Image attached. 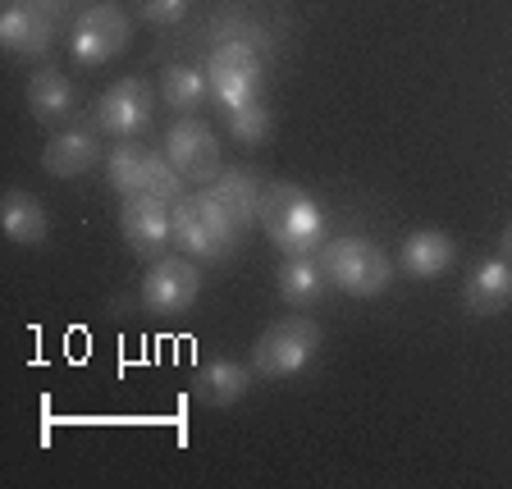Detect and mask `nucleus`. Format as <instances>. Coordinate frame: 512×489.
<instances>
[{"mask_svg": "<svg viewBox=\"0 0 512 489\" xmlns=\"http://www.w3.org/2000/svg\"><path fill=\"white\" fill-rule=\"evenodd\" d=\"M261 229L284 256H311L325 247V215L298 183L261 188Z\"/></svg>", "mask_w": 512, "mask_h": 489, "instance_id": "obj_1", "label": "nucleus"}, {"mask_svg": "<svg viewBox=\"0 0 512 489\" xmlns=\"http://www.w3.org/2000/svg\"><path fill=\"white\" fill-rule=\"evenodd\" d=\"M170 234H174V247L188 256H202V261H229L243 238L229 211L215 202L211 192H183L179 202L170 206Z\"/></svg>", "mask_w": 512, "mask_h": 489, "instance_id": "obj_2", "label": "nucleus"}, {"mask_svg": "<svg viewBox=\"0 0 512 489\" xmlns=\"http://www.w3.org/2000/svg\"><path fill=\"white\" fill-rule=\"evenodd\" d=\"M320 266L334 288H343L348 298H380L394 284V261L366 238H334L320 247Z\"/></svg>", "mask_w": 512, "mask_h": 489, "instance_id": "obj_3", "label": "nucleus"}, {"mask_svg": "<svg viewBox=\"0 0 512 489\" xmlns=\"http://www.w3.org/2000/svg\"><path fill=\"white\" fill-rule=\"evenodd\" d=\"M320 352V325L302 316L275 320L252 348V371L266 375V380H284V375H298L311 366V357Z\"/></svg>", "mask_w": 512, "mask_h": 489, "instance_id": "obj_4", "label": "nucleus"}, {"mask_svg": "<svg viewBox=\"0 0 512 489\" xmlns=\"http://www.w3.org/2000/svg\"><path fill=\"white\" fill-rule=\"evenodd\" d=\"M261 60L247 42H220L206 60V83H211V96L224 110L252 106L261 101Z\"/></svg>", "mask_w": 512, "mask_h": 489, "instance_id": "obj_5", "label": "nucleus"}, {"mask_svg": "<svg viewBox=\"0 0 512 489\" xmlns=\"http://www.w3.org/2000/svg\"><path fill=\"white\" fill-rule=\"evenodd\" d=\"M197 293H202V270L188 261V252L151 261L147 279H142V302H147V311H156V316H179V311H188L192 302H197Z\"/></svg>", "mask_w": 512, "mask_h": 489, "instance_id": "obj_6", "label": "nucleus"}, {"mask_svg": "<svg viewBox=\"0 0 512 489\" xmlns=\"http://www.w3.org/2000/svg\"><path fill=\"white\" fill-rule=\"evenodd\" d=\"M165 156L188 183H211L220 179V138L211 133V124L183 115L179 124L165 133Z\"/></svg>", "mask_w": 512, "mask_h": 489, "instance_id": "obj_7", "label": "nucleus"}, {"mask_svg": "<svg viewBox=\"0 0 512 489\" xmlns=\"http://www.w3.org/2000/svg\"><path fill=\"white\" fill-rule=\"evenodd\" d=\"M128 37H133V23H128V14L119 10V5H92V10H83V19H78L69 51H74L78 64L96 69V64L115 60L128 46Z\"/></svg>", "mask_w": 512, "mask_h": 489, "instance_id": "obj_8", "label": "nucleus"}, {"mask_svg": "<svg viewBox=\"0 0 512 489\" xmlns=\"http://www.w3.org/2000/svg\"><path fill=\"white\" fill-rule=\"evenodd\" d=\"M170 206L156 192H133L124 197V211H119V229H124V243L138 256H165V247L174 243L170 234Z\"/></svg>", "mask_w": 512, "mask_h": 489, "instance_id": "obj_9", "label": "nucleus"}, {"mask_svg": "<svg viewBox=\"0 0 512 489\" xmlns=\"http://www.w3.org/2000/svg\"><path fill=\"white\" fill-rule=\"evenodd\" d=\"M151 124V87L142 78H119L96 101V128L110 138H138Z\"/></svg>", "mask_w": 512, "mask_h": 489, "instance_id": "obj_10", "label": "nucleus"}, {"mask_svg": "<svg viewBox=\"0 0 512 489\" xmlns=\"http://www.w3.org/2000/svg\"><path fill=\"white\" fill-rule=\"evenodd\" d=\"M462 302H467L471 316H499L503 307H512V261L494 256V261L471 270L467 288H462Z\"/></svg>", "mask_w": 512, "mask_h": 489, "instance_id": "obj_11", "label": "nucleus"}, {"mask_svg": "<svg viewBox=\"0 0 512 489\" xmlns=\"http://www.w3.org/2000/svg\"><path fill=\"white\" fill-rule=\"evenodd\" d=\"M0 42L14 55H42L51 51V19H46L32 0H19L0 14Z\"/></svg>", "mask_w": 512, "mask_h": 489, "instance_id": "obj_12", "label": "nucleus"}, {"mask_svg": "<svg viewBox=\"0 0 512 489\" xmlns=\"http://www.w3.org/2000/svg\"><path fill=\"white\" fill-rule=\"evenodd\" d=\"M206 192H211L215 202L229 211V220H234L243 234L252 229L256 220H261V188H256L252 174H243V170H220V179L206 183Z\"/></svg>", "mask_w": 512, "mask_h": 489, "instance_id": "obj_13", "label": "nucleus"}, {"mask_svg": "<svg viewBox=\"0 0 512 489\" xmlns=\"http://www.w3.org/2000/svg\"><path fill=\"white\" fill-rule=\"evenodd\" d=\"M398 261H403V270L412 279H435L453 266V238L439 234V229H416V234L403 243Z\"/></svg>", "mask_w": 512, "mask_h": 489, "instance_id": "obj_14", "label": "nucleus"}, {"mask_svg": "<svg viewBox=\"0 0 512 489\" xmlns=\"http://www.w3.org/2000/svg\"><path fill=\"white\" fill-rule=\"evenodd\" d=\"M0 229L10 243H42L51 220H46V206L32 197V192H5V202H0Z\"/></svg>", "mask_w": 512, "mask_h": 489, "instance_id": "obj_15", "label": "nucleus"}, {"mask_svg": "<svg viewBox=\"0 0 512 489\" xmlns=\"http://www.w3.org/2000/svg\"><path fill=\"white\" fill-rule=\"evenodd\" d=\"M96 156H101V142H96V133H87V128H74V133H60V138L46 147L42 165H46V174H55V179H74V174L92 170Z\"/></svg>", "mask_w": 512, "mask_h": 489, "instance_id": "obj_16", "label": "nucleus"}, {"mask_svg": "<svg viewBox=\"0 0 512 489\" xmlns=\"http://www.w3.org/2000/svg\"><path fill=\"white\" fill-rule=\"evenodd\" d=\"M252 389V371L238 362H211L197 371V384H192V394L202 398L206 407H234L238 398Z\"/></svg>", "mask_w": 512, "mask_h": 489, "instance_id": "obj_17", "label": "nucleus"}, {"mask_svg": "<svg viewBox=\"0 0 512 489\" xmlns=\"http://www.w3.org/2000/svg\"><path fill=\"white\" fill-rule=\"evenodd\" d=\"M28 110L42 124H60L69 110H74V87H69V78L60 74V69H37V74L28 78Z\"/></svg>", "mask_w": 512, "mask_h": 489, "instance_id": "obj_18", "label": "nucleus"}, {"mask_svg": "<svg viewBox=\"0 0 512 489\" xmlns=\"http://www.w3.org/2000/svg\"><path fill=\"white\" fill-rule=\"evenodd\" d=\"M325 293V266L307 261V256H284L279 266V298L288 307H316Z\"/></svg>", "mask_w": 512, "mask_h": 489, "instance_id": "obj_19", "label": "nucleus"}, {"mask_svg": "<svg viewBox=\"0 0 512 489\" xmlns=\"http://www.w3.org/2000/svg\"><path fill=\"white\" fill-rule=\"evenodd\" d=\"M160 96L170 110H202L206 96H211V83H206V69H188V64H170L165 69V83H160Z\"/></svg>", "mask_w": 512, "mask_h": 489, "instance_id": "obj_20", "label": "nucleus"}, {"mask_svg": "<svg viewBox=\"0 0 512 489\" xmlns=\"http://www.w3.org/2000/svg\"><path fill=\"white\" fill-rule=\"evenodd\" d=\"M147 165H151V151L138 147V142H124V147L110 151V188L133 197V192L147 188Z\"/></svg>", "mask_w": 512, "mask_h": 489, "instance_id": "obj_21", "label": "nucleus"}, {"mask_svg": "<svg viewBox=\"0 0 512 489\" xmlns=\"http://www.w3.org/2000/svg\"><path fill=\"white\" fill-rule=\"evenodd\" d=\"M229 133H234L238 142H247V147H261V142L270 138V110L261 106V101L229 110Z\"/></svg>", "mask_w": 512, "mask_h": 489, "instance_id": "obj_22", "label": "nucleus"}, {"mask_svg": "<svg viewBox=\"0 0 512 489\" xmlns=\"http://www.w3.org/2000/svg\"><path fill=\"white\" fill-rule=\"evenodd\" d=\"M183 174L170 165V156L165 151H151V165H147V188L142 192H156V197H165V202H179L183 197Z\"/></svg>", "mask_w": 512, "mask_h": 489, "instance_id": "obj_23", "label": "nucleus"}, {"mask_svg": "<svg viewBox=\"0 0 512 489\" xmlns=\"http://www.w3.org/2000/svg\"><path fill=\"white\" fill-rule=\"evenodd\" d=\"M188 14V0H142V19L156 23V28H170Z\"/></svg>", "mask_w": 512, "mask_h": 489, "instance_id": "obj_24", "label": "nucleus"}, {"mask_svg": "<svg viewBox=\"0 0 512 489\" xmlns=\"http://www.w3.org/2000/svg\"><path fill=\"white\" fill-rule=\"evenodd\" d=\"M499 256H503V261H512V224L503 229V238H499Z\"/></svg>", "mask_w": 512, "mask_h": 489, "instance_id": "obj_25", "label": "nucleus"}, {"mask_svg": "<svg viewBox=\"0 0 512 489\" xmlns=\"http://www.w3.org/2000/svg\"><path fill=\"white\" fill-rule=\"evenodd\" d=\"M32 5H37V10H60L64 0H32Z\"/></svg>", "mask_w": 512, "mask_h": 489, "instance_id": "obj_26", "label": "nucleus"}]
</instances>
